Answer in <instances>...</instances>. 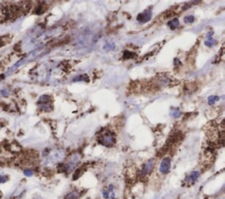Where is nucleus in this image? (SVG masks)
Wrapping results in <instances>:
<instances>
[{
  "instance_id": "obj_1",
  "label": "nucleus",
  "mask_w": 225,
  "mask_h": 199,
  "mask_svg": "<svg viewBox=\"0 0 225 199\" xmlns=\"http://www.w3.org/2000/svg\"><path fill=\"white\" fill-rule=\"evenodd\" d=\"M98 141L105 147H112L115 142V136L111 131H105L98 136Z\"/></svg>"
},
{
  "instance_id": "obj_2",
  "label": "nucleus",
  "mask_w": 225,
  "mask_h": 199,
  "mask_svg": "<svg viewBox=\"0 0 225 199\" xmlns=\"http://www.w3.org/2000/svg\"><path fill=\"white\" fill-rule=\"evenodd\" d=\"M170 169H171V159L166 157V158L163 159V160L161 161L159 170L162 174H167L170 171Z\"/></svg>"
},
{
  "instance_id": "obj_3",
  "label": "nucleus",
  "mask_w": 225,
  "mask_h": 199,
  "mask_svg": "<svg viewBox=\"0 0 225 199\" xmlns=\"http://www.w3.org/2000/svg\"><path fill=\"white\" fill-rule=\"evenodd\" d=\"M154 165H155V160H150L149 161H147L144 165V167H143L142 175L143 176H146L149 173H150L151 170L153 169V168H154Z\"/></svg>"
},
{
  "instance_id": "obj_4",
  "label": "nucleus",
  "mask_w": 225,
  "mask_h": 199,
  "mask_svg": "<svg viewBox=\"0 0 225 199\" xmlns=\"http://www.w3.org/2000/svg\"><path fill=\"white\" fill-rule=\"evenodd\" d=\"M152 17V13L150 11H145L142 13H140L137 16V20L141 23H146L150 21Z\"/></svg>"
},
{
  "instance_id": "obj_5",
  "label": "nucleus",
  "mask_w": 225,
  "mask_h": 199,
  "mask_svg": "<svg viewBox=\"0 0 225 199\" xmlns=\"http://www.w3.org/2000/svg\"><path fill=\"white\" fill-rule=\"evenodd\" d=\"M199 176H200V173H199V172H197V171H194V172H192V173H191L189 177H186L185 181L188 182V183H190V184H193V183H194V182H196L197 179H198V177H199Z\"/></svg>"
},
{
  "instance_id": "obj_6",
  "label": "nucleus",
  "mask_w": 225,
  "mask_h": 199,
  "mask_svg": "<svg viewBox=\"0 0 225 199\" xmlns=\"http://www.w3.org/2000/svg\"><path fill=\"white\" fill-rule=\"evenodd\" d=\"M179 22L178 18H173V19L170 20V21L168 22V26H169V27L172 29V30H174V29L177 28V27L179 26Z\"/></svg>"
},
{
  "instance_id": "obj_7",
  "label": "nucleus",
  "mask_w": 225,
  "mask_h": 199,
  "mask_svg": "<svg viewBox=\"0 0 225 199\" xmlns=\"http://www.w3.org/2000/svg\"><path fill=\"white\" fill-rule=\"evenodd\" d=\"M64 199H78V194L75 192V191H73V192H71V193L68 194L66 197H65V198Z\"/></svg>"
},
{
  "instance_id": "obj_8",
  "label": "nucleus",
  "mask_w": 225,
  "mask_h": 199,
  "mask_svg": "<svg viewBox=\"0 0 225 199\" xmlns=\"http://www.w3.org/2000/svg\"><path fill=\"white\" fill-rule=\"evenodd\" d=\"M194 21V16H192V15H189V16H186L184 18V22L186 23V24H189V23H192Z\"/></svg>"
},
{
  "instance_id": "obj_9",
  "label": "nucleus",
  "mask_w": 225,
  "mask_h": 199,
  "mask_svg": "<svg viewBox=\"0 0 225 199\" xmlns=\"http://www.w3.org/2000/svg\"><path fill=\"white\" fill-rule=\"evenodd\" d=\"M218 99H219V97H218L211 96V97H209V98H208V102H209V104H214V103L215 102L216 100H218Z\"/></svg>"
},
{
  "instance_id": "obj_10",
  "label": "nucleus",
  "mask_w": 225,
  "mask_h": 199,
  "mask_svg": "<svg viewBox=\"0 0 225 199\" xmlns=\"http://www.w3.org/2000/svg\"><path fill=\"white\" fill-rule=\"evenodd\" d=\"M86 79V81H89V79H88V77H87L86 75H79L78 77H77V78H75L74 79V81H80V80H83V81H85V80Z\"/></svg>"
},
{
  "instance_id": "obj_11",
  "label": "nucleus",
  "mask_w": 225,
  "mask_h": 199,
  "mask_svg": "<svg viewBox=\"0 0 225 199\" xmlns=\"http://www.w3.org/2000/svg\"><path fill=\"white\" fill-rule=\"evenodd\" d=\"M134 55H135L134 53H130V52L127 51H126L124 53V56H125V58H127V59H129V58H131V57H133Z\"/></svg>"
},
{
  "instance_id": "obj_12",
  "label": "nucleus",
  "mask_w": 225,
  "mask_h": 199,
  "mask_svg": "<svg viewBox=\"0 0 225 199\" xmlns=\"http://www.w3.org/2000/svg\"><path fill=\"white\" fill-rule=\"evenodd\" d=\"M25 175L27 176V177H30V176L33 175V172H32V170H26L25 171Z\"/></svg>"
}]
</instances>
